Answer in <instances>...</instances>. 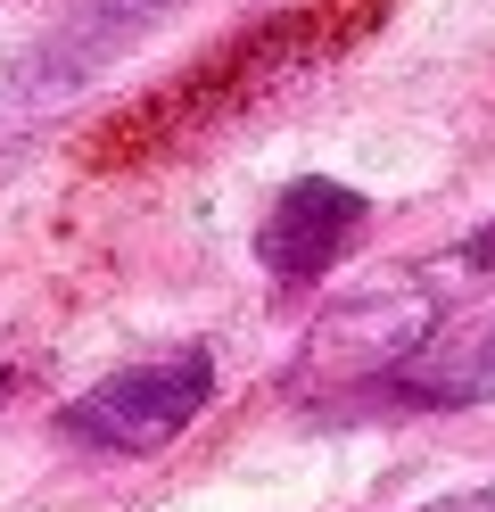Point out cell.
Instances as JSON below:
<instances>
[{"mask_svg": "<svg viewBox=\"0 0 495 512\" xmlns=\"http://www.w3.org/2000/svg\"><path fill=\"white\" fill-rule=\"evenodd\" d=\"M421 512H495V488H454V496H429Z\"/></svg>", "mask_w": 495, "mask_h": 512, "instance_id": "cell-6", "label": "cell"}, {"mask_svg": "<svg viewBox=\"0 0 495 512\" xmlns=\"http://www.w3.org/2000/svg\"><path fill=\"white\" fill-rule=\"evenodd\" d=\"M372 232V199L339 174H297L273 190V207L256 223V265L273 273V290H314L347 265Z\"/></svg>", "mask_w": 495, "mask_h": 512, "instance_id": "cell-2", "label": "cell"}, {"mask_svg": "<svg viewBox=\"0 0 495 512\" xmlns=\"http://www.w3.org/2000/svg\"><path fill=\"white\" fill-rule=\"evenodd\" d=\"M207 405H215V347L182 339V347H165V356L116 364V372H99L91 389H75L58 405V438L91 446V455H157V446H174Z\"/></svg>", "mask_w": 495, "mask_h": 512, "instance_id": "cell-1", "label": "cell"}, {"mask_svg": "<svg viewBox=\"0 0 495 512\" xmlns=\"http://www.w3.org/2000/svg\"><path fill=\"white\" fill-rule=\"evenodd\" d=\"M174 9H182V0H75V17H66L58 34L9 75V100H17V108H50V100H66L75 83H91L108 58H124L132 42L149 34V25H165Z\"/></svg>", "mask_w": 495, "mask_h": 512, "instance_id": "cell-4", "label": "cell"}, {"mask_svg": "<svg viewBox=\"0 0 495 512\" xmlns=\"http://www.w3.org/2000/svg\"><path fill=\"white\" fill-rule=\"evenodd\" d=\"M355 397L405 413H462L495 397V323H429L405 356H388Z\"/></svg>", "mask_w": 495, "mask_h": 512, "instance_id": "cell-3", "label": "cell"}, {"mask_svg": "<svg viewBox=\"0 0 495 512\" xmlns=\"http://www.w3.org/2000/svg\"><path fill=\"white\" fill-rule=\"evenodd\" d=\"M454 265H462V273H487V265H495V223H479V232L454 248Z\"/></svg>", "mask_w": 495, "mask_h": 512, "instance_id": "cell-5", "label": "cell"}]
</instances>
